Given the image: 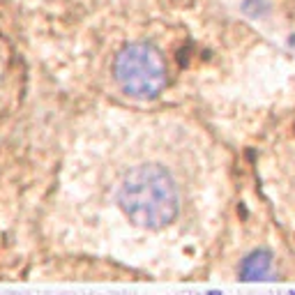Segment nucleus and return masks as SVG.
Masks as SVG:
<instances>
[{
  "mask_svg": "<svg viewBox=\"0 0 295 295\" xmlns=\"http://www.w3.org/2000/svg\"><path fill=\"white\" fill-rule=\"evenodd\" d=\"M118 203L132 224L159 230L178 217L180 194L164 166L141 164L124 175Z\"/></svg>",
  "mask_w": 295,
  "mask_h": 295,
  "instance_id": "nucleus-1",
  "label": "nucleus"
},
{
  "mask_svg": "<svg viewBox=\"0 0 295 295\" xmlns=\"http://www.w3.org/2000/svg\"><path fill=\"white\" fill-rule=\"evenodd\" d=\"M113 76L129 97L152 99L166 88L168 67L159 49L148 41H134L115 55Z\"/></svg>",
  "mask_w": 295,
  "mask_h": 295,
  "instance_id": "nucleus-2",
  "label": "nucleus"
},
{
  "mask_svg": "<svg viewBox=\"0 0 295 295\" xmlns=\"http://www.w3.org/2000/svg\"><path fill=\"white\" fill-rule=\"evenodd\" d=\"M272 270V254L267 249H256L251 251L240 265V279L254 281V279H267Z\"/></svg>",
  "mask_w": 295,
  "mask_h": 295,
  "instance_id": "nucleus-3",
  "label": "nucleus"
}]
</instances>
